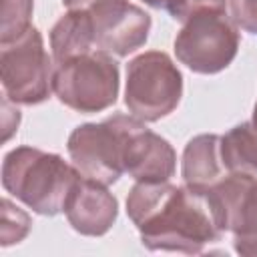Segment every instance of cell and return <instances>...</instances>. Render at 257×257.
I'll return each mask as SVG.
<instances>
[{
    "mask_svg": "<svg viewBox=\"0 0 257 257\" xmlns=\"http://www.w3.org/2000/svg\"><path fill=\"white\" fill-rule=\"evenodd\" d=\"M86 14L94 24L96 50L114 56H128L149 38L151 16L128 0H110Z\"/></svg>",
    "mask_w": 257,
    "mask_h": 257,
    "instance_id": "obj_9",
    "label": "cell"
},
{
    "mask_svg": "<svg viewBox=\"0 0 257 257\" xmlns=\"http://www.w3.org/2000/svg\"><path fill=\"white\" fill-rule=\"evenodd\" d=\"M143 2L149 4V6H153V8H157V10H167L171 14L179 6L181 0H143Z\"/></svg>",
    "mask_w": 257,
    "mask_h": 257,
    "instance_id": "obj_21",
    "label": "cell"
},
{
    "mask_svg": "<svg viewBox=\"0 0 257 257\" xmlns=\"http://www.w3.org/2000/svg\"><path fill=\"white\" fill-rule=\"evenodd\" d=\"M183 96V74L167 52L149 50L126 66L124 104L143 122H157L171 114Z\"/></svg>",
    "mask_w": 257,
    "mask_h": 257,
    "instance_id": "obj_4",
    "label": "cell"
},
{
    "mask_svg": "<svg viewBox=\"0 0 257 257\" xmlns=\"http://www.w3.org/2000/svg\"><path fill=\"white\" fill-rule=\"evenodd\" d=\"M229 171L221 159V137L219 135H197L193 137L181 161V175L185 185L191 187H211Z\"/></svg>",
    "mask_w": 257,
    "mask_h": 257,
    "instance_id": "obj_12",
    "label": "cell"
},
{
    "mask_svg": "<svg viewBox=\"0 0 257 257\" xmlns=\"http://www.w3.org/2000/svg\"><path fill=\"white\" fill-rule=\"evenodd\" d=\"M251 122L257 126V102H255V106H253V116H251Z\"/></svg>",
    "mask_w": 257,
    "mask_h": 257,
    "instance_id": "obj_22",
    "label": "cell"
},
{
    "mask_svg": "<svg viewBox=\"0 0 257 257\" xmlns=\"http://www.w3.org/2000/svg\"><path fill=\"white\" fill-rule=\"evenodd\" d=\"M30 215L14 205L10 199H2V227H0V243L2 247H10L20 243L30 231Z\"/></svg>",
    "mask_w": 257,
    "mask_h": 257,
    "instance_id": "obj_16",
    "label": "cell"
},
{
    "mask_svg": "<svg viewBox=\"0 0 257 257\" xmlns=\"http://www.w3.org/2000/svg\"><path fill=\"white\" fill-rule=\"evenodd\" d=\"M126 215L151 251L201 253L227 233L209 187L137 181L126 197Z\"/></svg>",
    "mask_w": 257,
    "mask_h": 257,
    "instance_id": "obj_1",
    "label": "cell"
},
{
    "mask_svg": "<svg viewBox=\"0 0 257 257\" xmlns=\"http://www.w3.org/2000/svg\"><path fill=\"white\" fill-rule=\"evenodd\" d=\"M231 20L245 32L257 34V0H229Z\"/></svg>",
    "mask_w": 257,
    "mask_h": 257,
    "instance_id": "obj_18",
    "label": "cell"
},
{
    "mask_svg": "<svg viewBox=\"0 0 257 257\" xmlns=\"http://www.w3.org/2000/svg\"><path fill=\"white\" fill-rule=\"evenodd\" d=\"M50 50L54 64L96 50L92 18L80 10H66L50 30Z\"/></svg>",
    "mask_w": 257,
    "mask_h": 257,
    "instance_id": "obj_13",
    "label": "cell"
},
{
    "mask_svg": "<svg viewBox=\"0 0 257 257\" xmlns=\"http://www.w3.org/2000/svg\"><path fill=\"white\" fill-rule=\"evenodd\" d=\"M221 159L229 173L257 177V126L241 122L221 137Z\"/></svg>",
    "mask_w": 257,
    "mask_h": 257,
    "instance_id": "obj_14",
    "label": "cell"
},
{
    "mask_svg": "<svg viewBox=\"0 0 257 257\" xmlns=\"http://www.w3.org/2000/svg\"><path fill=\"white\" fill-rule=\"evenodd\" d=\"M229 8V0H181L171 16L179 22H187L199 14H223Z\"/></svg>",
    "mask_w": 257,
    "mask_h": 257,
    "instance_id": "obj_17",
    "label": "cell"
},
{
    "mask_svg": "<svg viewBox=\"0 0 257 257\" xmlns=\"http://www.w3.org/2000/svg\"><path fill=\"white\" fill-rule=\"evenodd\" d=\"M20 124V110L16 108V104L10 98H2V141L6 143Z\"/></svg>",
    "mask_w": 257,
    "mask_h": 257,
    "instance_id": "obj_19",
    "label": "cell"
},
{
    "mask_svg": "<svg viewBox=\"0 0 257 257\" xmlns=\"http://www.w3.org/2000/svg\"><path fill=\"white\" fill-rule=\"evenodd\" d=\"M110 0H64L66 10H80V12H92L98 6L106 4Z\"/></svg>",
    "mask_w": 257,
    "mask_h": 257,
    "instance_id": "obj_20",
    "label": "cell"
},
{
    "mask_svg": "<svg viewBox=\"0 0 257 257\" xmlns=\"http://www.w3.org/2000/svg\"><path fill=\"white\" fill-rule=\"evenodd\" d=\"M133 114H112L102 122L76 126L66 143L72 165L86 179L112 185L124 173L122 149Z\"/></svg>",
    "mask_w": 257,
    "mask_h": 257,
    "instance_id": "obj_7",
    "label": "cell"
},
{
    "mask_svg": "<svg viewBox=\"0 0 257 257\" xmlns=\"http://www.w3.org/2000/svg\"><path fill=\"white\" fill-rule=\"evenodd\" d=\"M239 44V26L227 12L199 14L183 22L175 38V54L193 72L215 74L235 60Z\"/></svg>",
    "mask_w": 257,
    "mask_h": 257,
    "instance_id": "obj_6",
    "label": "cell"
},
{
    "mask_svg": "<svg viewBox=\"0 0 257 257\" xmlns=\"http://www.w3.org/2000/svg\"><path fill=\"white\" fill-rule=\"evenodd\" d=\"M239 255L257 257V177L227 173L209 187Z\"/></svg>",
    "mask_w": 257,
    "mask_h": 257,
    "instance_id": "obj_8",
    "label": "cell"
},
{
    "mask_svg": "<svg viewBox=\"0 0 257 257\" xmlns=\"http://www.w3.org/2000/svg\"><path fill=\"white\" fill-rule=\"evenodd\" d=\"M118 66L108 52L92 50L54 64L52 92L76 112H100L116 102Z\"/></svg>",
    "mask_w": 257,
    "mask_h": 257,
    "instance_id": "obj_3",
    "label": "cell"
},
{
    "mask_svg": "<svg viewBox=\"0 0 257 257\" xmlns=\"http://www.w3.org/2000/svg\"><path fill=\"white\" fill-rule=\"evenodd\" d=\"M34 0H0V44L22 36L30 26Z\"/></svg>",
    "mask_w": 257,
    "mask_h": 257,
    "instance_id": "obj_15",
    "label": "cell"
},
{
    "mask_svg": "<svg viewBox=\"0 0 257 257\" xmlns=\"http://www.w3.org/2000/svg\"><path fill=\"white\" fill-rule=\"evenodd\" d=\"M122 165L124 173L135 181H171L177 169V155L167 139L153 133L143 120L133 116L124 137Z\"/></svg>",
    "mask_w": 257,
    "mask_h": 257,
    "instance_id": "obj_10",
    "label": "cell"
},
{
    "mask_svg": "<svg viewBox=\"0 0 257 257\" xmlns=\"http://www.w3.org/2000/svg\"><path fill=\"white\" fill-rule=\"evenodd\" d=\"M64 215L76 233L86 237H100L114 225L118 215V201L106 189V185L80 175L66 201Z\"/></svg>",
    "mask_w": 257,
    "mask_h": 257,
    "instance_id": "obj_11",
    "label": "cell"
},
{
    "mask_svg": "<svg viewBox=\"0 0 257 257\" xmlns=\"http://www.w3.org/2000/svg\"><path fill=\"white\" fill-rule=\"evenodd\" d=\"M54 58L44 48L42 34L30 26L16 40L2 44L0 78L4 96L14 104H40L52 92Z\"/></svg>",
    "mask_w": 257,
    "mask_h": 257,
    "instance_id": "obj_5",
    "label": "cell"
},
{
    "mask_svg": "<svg viewBox=\"0 0 257 257\" xmlns=\"http://www.w3.org/2000/svg\"><path fill=\"white\" fill-rule=\"evenodd\" d=\"M80 179L74 165L60 155L34 147H16L2 161V187L38 215L54 217Z\"/></svg>",
    "mask_w": 257,
    "mask_h": 257,
    "instance_id": "obj_2",
    "label": "cell"
}]
</instances>
